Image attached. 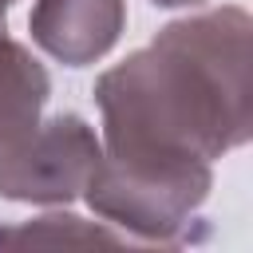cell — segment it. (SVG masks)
Here are the masks:
<instances>
[{"instance_id":"cell-7","label":"cell","mask_w":253,"mask_h":253,"mask_svg":"<svg viewBox=\"0 0 253 253\" xmlns=\"http://www.w3.org/2000/svg\"><path fill=\"white\" fill-rule=\"evenodd\" d=\"M158 8H182V4H202V0H154Z\"/></svg>"},{"instance_id":"cell-2","label":"cell","mask_w":253,"mask_h":253,"mask_svg":"<svg viewBox=\"0 0 253 253\" xmlns=\"http://www.w3.org/2000/svg\"><path fill=\"white\" fill-rule=\"evenodd\" d=\"M213 186L210 166H126L103 154L87 202L134 245H186L198 237V206Z\"/></svg>"},{"instance_id":"cell-3","label":"cell","mask_w":253,"mask_h":253,"mask_svg":"<svg viewBox=\"0 0 253 253\" xmlns=\"http://www.w3.org/2000/svg\"><path fill=\"white\" fill-rule=\"evenodd\" d=\"M99 162V134L79 115H55L0 146V198L43 206L83 198Z\"/></svg>"},{"instance_id":"cell-8","label":"cell","mask_w":253,"mask_h":253,"mask_svg":"<svg viewBox=\"0 0 253 253\" xmlns=\"http://www.w3.org/2000/svg\"><path fill=\"white\" fill-rule=\"evenodd\" d=\"M16 0H0V28H4V16H8V8H12Z\"/></svg>"},{"instance_id":"cell-5","label":"cell","mask_w":253,"mask_h":253,"mask_svg":"<svg viewBox=\"0 0 253 253\" xmlns=\"http://www.w3.org/2000/svg\"><path fill=\"white\" fill-rule=\"evenodd\" d=\"M51 79L43 63L0 28V146L20 138L40 123V111L47 103Z\"/></svg>"},{"instance_id":"cell-6","label":"cell","mask_w":253,"mask_h":253,"mask_svg":"<svg viewBox=\"0 0 253 253\" xmlns=\"http://www.w3.org/2000/svg\"><path fill=\"white\" fill-rule=\"evenodd\" d=\"M134 245L126 233H119L115 225L107 221H83L75 213H47V217H36V221H24V225H8L0 229V249H55V245Z\"/></svg>"},{"instance_id":"cell-1","label":"cell","mask_w":253,"mask_h":253,"mask_svg":"<svg viewBox=\"0 0 253 253\" xmlns=\"http://www.w3.org/2000/svg\"><path fill=\"white\" fill-rule=\"evenodd\" d=\"M103 154L126 166H210L249 138V16L217 8L166 24L95 83Z\"/></svg>"},{"instance_id":"cell-4","label":"cell","mask_w":253,"mask_h":253,"mask_svg":"<svg viewBox=\"0 0 253 253\" xmlns=\"http://www.w3.org/2000/svg\"><path fill=\"white\" fill-rule=\"evenodd\" d=\"M126 24L123 0H36L32 40L59 63H95L103 59Z\"/></svg>"}]
</instances>
